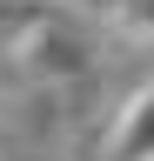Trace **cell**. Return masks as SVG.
<instances>
[{"label": "cell", "instance_id": "cell-2", "mask_svg": "<svg viewBox=\"0 0 154 161\" xmlns=\"http://www.w3.org/2000/svg\"><path fill=\"white\" fill-rule=\"evenodd\" d=\"M107 161H154V80L121 108V121L107 128Z\"/></svg>", "mask_w": 154, "mask_h": 161}, {"label": "cell", "instance_id": "cell-1", "mask_svg": "<svg viewBox=\"0 0 154 161\" xmlns=\"http://www.w3.org/2000/svg\"><path fill=\"white\" fill-rule=\"evenodd\" d=\"M7 54H13V67H20L27 80H40V87L81 80V74H94V60H101V47H94V40L74 27L61 7H54V0L27 20V27L7 34Z\"/></svg>", "mask_w": 154, "mask_h": 161}]
</instances>
